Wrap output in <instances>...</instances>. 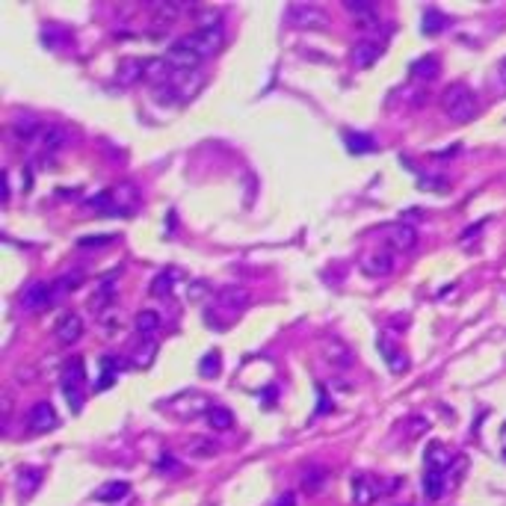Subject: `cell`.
<instances>
[{"mask_svg":"<svg viewBox=\"0 0 506 506\" xmlns=\"http://www.w3.org/2000/svg\"><path fill=\"white\" fill-rule=\"evenodd\" d=\"M442 107H444V116L450 122H471V119H477V113H480V101L474 95V89L465 86V83H450V86L444 89L442 95Z\"/></svg>","mask_w":506,"mask_h":506,"instance_id":"cell-1","label":"cell"},{"mask_svg":"<svg viewBox=\"0 0 506 506\" xmlns=\"http://www.w3.org/2000/svg\"><path fill=\"white\" fill-rule=\"evenodd\" d=\"M60 388H62V397L69 400V409L77 415L83 409V400H86V364H83L80 356H74L62 364Z\"/></svg>","mask_w":506,"mask_h":506,"instance_id":"cell-2","label":"cell"},{"mask_svg":"<svg viewBox=\"0 0 506 506\" xmlns=\"http://www.w3.org/2000/svg\"><path fill=\"white\" fill-rule=\"evenodd\" d=\"M187 42L196 47V54H198L201 60H208V57L216 54L219 47H223L225 33H223V27H219V24H201L198 30L187 33Z\"/></svg>","mask_w":506,"mask_h":506,"instance_id":"cell-3","label":"cell"},{"mask_svg":"<svg viewBox=\"0 0 506 506\" xmlns=\"http://www.w3.org/2000/svg\"><path fill=\"white\" fill-rule=\"evenodd\" d=\"M166 62L172 65L178 74H190V72H196L198 65H201V57L196 54V47L187 42V36H181V39H175L172 45H169Z\"/></svg>","mask_w":506,"mask_h":506,"instance_id":"cell-4","label":"cell"},{"mask_svg":"<svg viewBox=\"0 0 506 506\" xmlns=\"http://www.w3.org/2000/svg\"><path fill=\"white\" fill-rule=\"evenodd\" d=\"M249 305V291L237 288V284H231V288H223L216 293V311L225 317V323L234 317H240Z\"/></svg>","mask_w":506,"mask_h":506,"instance_id":"cell-5","label":"cell"},{"mask_svg":"<svg viewBox=\"0 0 506 506\" xmlns=\"http://www.w3.org/2000/svg\"><path fill=\"white\" fill-rule=\"evenodd\" d=\"M288 21L293 24V27H308V30H323L326 24H329V18H326V12L320 9V6H314V4H291L288 6Z\"/></svg>","mask_w":506,"mask_h":506,"instance_id":"cell-6","label":"cell"},{"mask_svg":"<svg viewBox=\"0 0 506 506\" xmlns=\"http://www.w3.org/2000/svg\"><path fill=\"white\" fill-rule=\"evenodd\" d=\"M27 427H30V432H50V429L60 427V415L47 400H39V403H33L30 406Z\"/></svg>","mask_w":506,"mask_h":506,"instance_id":"cell-7","label":"cell"},{"mask_svg":"<svg viewBox=\"0 0 506 506\" xmlns=\"http://www.w3.org/2000/svg\"><path fill=\"white\" fill-rule=\"evenodd\" d=\"M54 337H57V344H62V347L77 344L83 337V317L74 314V311L60 314L57 323H54Z\"/></svg>","mask_w":506,"mask_h":506,"instance_id":"cell-8","label":"cell"},{"mask_svg":"<svg viewBox=\"0 0 506 506\" xmlns=\"http://www.w3.org/2000/svg\"><path fill=\"white\" fill-rule=\"evenodd\" d=\"M36 145L42 154H54V151H62L69 145V130L60 128V125H42L39 137H36Z\"/></svg>","mask_w":506,"mask_h":506,"instance_id":"cell-9","label":"cell"},{"mask_svg":"<svg viewBox=\"0 0 506 506\" xmlns=\"http://www.w3.org/2000/svg\"><path fill=\"white\" fill-rule=\"evenodd\" d=\"M347 12L352 15V21H356L359 30H373L379 27V9L373 4H367V0H347Z\"/></svg>","mask_w":506,"mask_h":506,"instance_id":"cell-10","label":"cell"},{"mask_svg":"<svg viewBox=\"0 0 506 506\" xmlns=\"http://www.w3.org/2000/svg\"><path fill=\"white\" fill-rule=\"evenodd\" d=\"M50 302H54V296H50V284L47 281H33L21 291V305L27 311H42V308L50 305Z\"/></svg>","mask_w":506,"mask_h":506,"instance_id":"cell-11","label":"cell"},{"mask_svg":"<svg viewBox=\"0 0 506 506\" xmlns=\"http://www.w3.org/2000/svg\"><path fill=\"white\" fill-rule=\"evenodd\" d=\"M394 252H388V249H382V252H373V255H367L364 261H361V269L367 276H373V279H385V276H391L394 273Z\"/></svg>","mask_w":506,"mask_h":506,"instance_id":"cell-12","label":"cell"},{"mask_svg":"<svg viewBox=\"0 0 506 506\" xmlns=\"http://www.w3.org/2000/svg\"><path fill=\"white\" fill-rule=\"evenodd\" d=\"M379 483L373 477H367V474H359V477H352V500H356L359 506H370L376 497H379Z\"/></svg>","mask_w":506,"mask_h":506,"instance_id":"cell-13","label":"cell"},{"mask_svg":"<svg viewBox=\"0 0 506 506\" xmlns=\"http://www.w3.org/2000/svg\"><path fill=\"white\" fill-rule=\"evenodd\" d=\"M379 57H382V42H376V39H361L352 47V65H356V69H370Z\"/></svg>","mask_w":506,"mask_h":506,"instance_id":"cell-14","label":"cell"},{"mask_svg":"<svg viewBox=\"0 0 506 506\" xmlns=\"http://www.w3.org/2000/svg\"><path fill=\"white\" fill-rule=\"evenodd\" d=\"M388 246L397 249V252H412L417 246V228L409 223H400L388 231Z\"/></svg>","mask_w":506,"mask_h":506,"instance_id":"cell-15","label":"cell"},{"mask_svg":"<svg viewBox=\"0 0 506 506\" xmlns=\"http://www.w3.org/2000/svg\"><path fill=\"white\" fill-rule=\"evenodd\" d=\"M86 208L95 210V213H101V216H119V213H125L122 201L116 198L113 190H104V193H98V196L86 198Z\"/></svg>","mask_w":506,"mask_h":506,"instance_id":"cell-16","label":"cell"},{"mask_svg":"<svg viewBox=\"0 0 506 506\" xmlns=\"http://www.w3.org/2000/svg\"><path fill=\"white\" fill-rule=\"evenodd\" d=\"M125 367V359L113 356V352H107V356H101V382L95 385V391H107V388L116 382V376H119V370Z\"/></svg>","mask_w":506,"mask_h":506,"instance_id":"cell-17","label":"cell"},{"mask_svg":"<svg viewBox=\"0 0 506 506\" xmlns=\"http://www.w3.org/2000/svg\"><path fill=\"white\" fill-rule=\"evenodd\" d=\"M376 347H379V352H382V359H385V364H388V370L391 373H406L409 370V361H406V356L397 349V347H391V341L382 334L379 341H376Z\"/></svg>","mask_w":506,"mask_h":506,"instance_id":"cell-18","label":"cell"},{"mask_svg":"<svg viewBox=\"0 0 506 506\" xmlns=\"http://www.w3.org/2000/svg\"><path fill=\"white\" fill-rule=\"evenodd\" d=\"M128 495H130V483H125V480H110V483L95 488V500L98 503H119Z\"/></svg>","mask_w":506,"mask_h":506,"instance_id":"cell-19","label":"cell"},{"mask_svg":"<svg viewBox=\"0 0 506 506\" xmlns=\"http://www.w3.org/2000/svg\"><path fill=\"white\" fill-rule=\"evenodd\" d=\"M444 485H447V471L427 465V471H424V495L429 500H438L442 492H444Z\"/></svg>","mask_w":506,"mask_h":506,"instance_id":"cell-20","label":"cell"},{"mask_svg":"<svg viewBox=\"0 0 506 506\" xmlns=\"http://www.w3.org/2000/svg\"><path fill=\"white\" fill-rule=\"evenodd\" d=\"M116 77H119L122 86H133L137 80L145 77V62L137 60V57H128V60L119 62V72H116Z\"/></svg>","mask_w":506,"mask_h":506,"instance_id":"cell-21","label":"cell"},{"mask_svg":"<svg viewBox=\"0 0 506 506\" xmlns=\"http://www.w3.org/2000/svg\"><path fill=\"white\" fill-rule=\"evenodd\" d=\"M133 329L142 341H154V334L160 332V314L157 311H140L137 320H133Z\"/></svg>","mask_w":506,"mask_h":506,"instance_id":"cell-22","label":"cell"},{"mask_svg":"<svg viewBox=\"0 0 506 506\" xmlns=\"http://www.w3.org/2000/svg\"><path fill=\"white\" fill-rule=\"evenodd\" d=\"M39 130H42V125H39V119H33V116H18V119L12 122V137L21 142H36Z\"/></svg>","mask_w":506,"mask_h":506,"instance_id":"cell-23","label":"cell"},{"mask_svg":"<svg viewBox=\"0 0 506 506\" xmlns=\"http://www.w3.org/2000/svg\"><path fill=\"white\" fill-rule=\"evenodd\" d=\"M344 145L349 154H370V151H376V142L370 133H356V130H347L344 133Z\"/></svg>","mask_w":506,"mask_h":506,"instance_id":"cell-24","label":"cell"},{"mask_svg":"<svg viewBox=\"0 0 506 506\" xmlns=\"http://www.w3.org/2000/svg\"><path fill=\"white\" fill-rule=\"evenodd\" d=\"M15 485H18L21 497H30V495L42 485V471H39V468H21V471H18V480H15Z\"/></svg>","mask_w":506,"mask_h":506,"instance_id":"cell-25","label":"cell"},{"mask_svg":"<svg viewBox=\"0 0 506 506\" xmlns=\"http://www.w3.org/2000/svg\"><path fill=\"white\" fill-rule=\"evenodd\" d=\"M181 12H184V6H181V4H172V0H160V4H151V15H154L157 24H172Z\"/></svg>","mask_w":506,"mask_h":506,"instance_id":"cell-26","label":"cell"},{"mask_svg":"<svg viewBox=\"0 0 506 506\" xmlns=\"http://www.w3.org/2000/svg\"><path fill=\"white\" fill-rule=\"evenodd\" d=\"M447 27V15L444 12H438L435 6L424 9V24H420V30H424V36H438Z\"/></svg>","mask_w":506,"mask_h":506,"instance_id":"cell-27","label":"cell"},{"mask_svg":"<svg viewBox=\"0 0 506 506\" xmlns=\"http://www.w3.org/2000/svg\"><path fill=\"white\" fill-rule=\"evenodd\" d=\"M208 424H210V429H216V432H228V429L234 427V415H231V409H225V406H210V409H208Z\"/></svg>","mask_w":506,"mask_h":506,"instance_id":"cell-28","label":"cell"},{"mask_svg":"<svg viewBox=\"0 0 506 506\" xmlns=\"http://www.w3.org/2000/svg\"><path fill=\"white\" fill-rule=\"evenodd\" d=\"M80 281H83V276H80V273H69V276H60L57 281H50V296H54V302H57V299H62L65 293L77 291V288H80Z\"/></svg>","mask_w":506,"mask_h":506,"instance_id":"cell-29","label":"cell"},{"mask_svg":"<svg viewBox=\"0 0 506 506\" xmlns=\"http://www.w3.org/2000/svg\"><path fill=\"white\" fill-rule=\"evenodd\" d=\"M326 480H329V471L320 468V465H311V468H305V474H302V488H305L308 495H314L323 488Z\"/></svg>","mask_w":506,"mask_h":506,"instance_id":"cell-30","label":"cell"},{"mask_svg":"<svg viewBox=\"0 0 506 506\" xmlns=\"http://www.w3.org/2000/svg\"><path fill=\"white\" fill-rule=\"evenodd\" d=\"M198 373L205 376V379H213V376L223 373V356H219V349H210V352H205V356H201Z\"/></svg>","mask_w":506,"mask_h":506,"instance_id":"cell-31","label":"cell"},{"mask_svg":"<svg viewBox=\"0 0 506 506\" xmlns=\"http://www.w3.org/2000/svg\"><path fill=\"white\" fill-rule=\"evenodd\" d=\"M113 299H116V284H113V279H104L98 293L92 296V311H107L113 305Z\"/></svg>","mask_w":506,"mask_h":506,"instance_id":"cell-32","label":"cell"},{"mask_svg":"<svg viewBox=\"0 0 506 506\" xmlns=\"http://www.w3.org/2000/svg\"><path fill=\"white\" fill-rule=\"evenodd\" d=\"M409 72H412V77H417V80H432L435 74H438V60L429 54V57H420V60H415L412 65H409Z\"/></svg>","mask_w":506,"mask_h":506,"instance_id":"cell-33","label":"cell"},{"mask_svg":"<svg viewBox=\"0 0 506 506\" xmlns=\"http://www.w3.org/2000/svg\"><path fill=\"white\" fill-rule=\"evenodd\" d=\"M450 462H453V453L444 447V444H429L427 447V465L432 468H442V471H450Z\"/></svg>","mask_w":506,"mask_h":506,"instance_id":"cell-34","label":"cell"},{"mask_svg":"<svg viewBox=\"0 0 506 506\" xmlns=\"http://www.w3.org/2000/svg\"><path fill=\"white\" fill-rule=\"evenodd\" d=\"M172 288H175V269H163L151 281V296H169Z\"/></svg>","mask_w":506,"mask_h":506,"instance_id":"cell-35","label":"cell"},{"mask_svg":"<svg viewBox=\"0 0 506 506\" xmlns=\"http://www.w3.org/2000/svg\"><path fill=\"white\" fill-rule=\"evenodd\" d=\"M154 352H157V341H142L140 352H137V364L140 367H148L151 361H154Z\"/></svg>","mask_w":506,"mask_h":506,"instance_id":"cell-36","label":"cell"},{"mask_svg":"<svg viewBox=\"0 0 506 506\" xmlns=\"http://www.w3.org/2000/svg\"><path fill=\"white\" fill-rule=\"evenodd\" d=\"M190 447H193L196 456H216V450H219L213 442H205V438H193Z\"/></svg>","mask_w":506,"mask_h":506,"instance_id":"cell-37","label":"cell"},{"mask_svg":"<svg viewBox=\"0 0 506 506\" xmlns=\"http://www.w3.org/2000/svg\"><path fill=\"white\" fill-rule=\"evenodd\" d=\"M110 240H113V234H98V237H83L80 246H104Z\"/></svg>","mask_w":506,"mask_h":506,"instance_id":"cell-38","label":"cell"},{"mask_svg":"<svg viewBox=\"0 0 506 506\" xmlns=\"http://www.w3.org/2000/svg\"><path fill=\"white\" fill-rule=\"evenodd\" d=\"M273 506H296V495H291V492H284V495H279V500H276Z\"/></svg>","mask_w":506,"mask_h":506,"instance_id":"cell-39","label":"cell"},{"mask_svg":"<svg viewBox=\"0 0 506 506\" xmlns=\"http://www.w3.org/2000/svg\"><path fill=\"white\" fill-rule=\"evenodd\" d=\"M497 80H500V86L506 89V57L497 62Z\"/></svg>","mask_w":506,"mask_h":506,"instance_id":"cell-40","label":"cell"},{"mask_svg":"<svg viewBox=\"0 0 506 506\" xmlns=\"http://www.w3.org/2000/svg\"><path fill=\"white\" fill-rule=\"evenodd\" d=\"M500 438H503V456H506V427H503V432H500Z\"/></svg>","mask_w":506,"mask_h":506,"instance_id":"cell-41","label":"cell"}]
</instances>
